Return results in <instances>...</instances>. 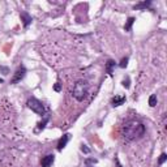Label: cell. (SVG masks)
Listing matches in <instances>:
<instances>
[{
	"label": "cell",
	"mask_w": 167,
	"mask_h": 167,
	"mask_svg": "<svg viewBox=\"0 0 167 167\" xmlns=\"http://www.w3.org/2000/svg\"><path fill=\"white\" fill-rule=\"evenodd\" d=\"M150 4H152V1H150V0H147V1H141V3H138V4H136L135 7V9H146L147 7H150Z\"/></svg>",
	"instance_id": "9c48e42d"
},
{
	"label": "cell",
	"mask_w": 167,
	"mask_h": 167,
	"mask_svg": "<svg viewBox=\"0 0 167 167\" xmlns=\"http://www.w3.org/2000/svg\"><path fill=\"white\" fill-rule=\"evenodd\" d=\"M69 138H71V135H69V133H67V135H64L63 137L59 140V142H58V150H59V152H62L64 147L67 146V144H68Z\"/></svg>",
	"instance_id": "5b68a950"
},
{
	"label": "cell",
	"mask_w": 167,
	"mask_h": 167,
	"mask_svg": "<svg viewBox=\"0 0 167 167\" xmlns=\"http://www.w3.org/2000/svg\"><path fill=\"white\" fill-rule=\"evenodd\" d=\"M97 162H98V159H95V158H86V159H85V165H86V166L95 165Z\"/></svg>",
	"instance_id": "4fadbf2b"
},
{
	"label": "cell",
	"mask_w": 167,
	"mask_h": 167,
	"mask_svg": "<svg viewBox=\"0 0 167 167\" xmlns=\"http://www.w3.org/2000/svg\"><path fill=\"white\" fill-rule=\"evenodd\" d=\"M55 161V155L54 154H48L42 159V167H51L52 163Z\"/></svg>",
	"instance_id": "8992f818"
},
{
	"label": "cell",
	"mask_w": 167,
	"mask_h": 167,
	"mask_svg": "<svg viewBox=\"0 0 167 167\" xmlns=\"http://www.w3.org/2000/svg\"><path fill=\"white\" fill-rule=\"evenodd\" d=\"M54 90L55 91H62V85H60V82H56L54 85Z\"/></svg>",
	"instance_id": "ac0fdd59"
},
{
	"label": "cell",
	"mask_w": 167,
	"mask_h": 167,
	"mask_svg": "<svg viewBox=\"0 0 167 167\" xmlns=\"http://www.w3.org/2000/svg\"><path fill=\"white\" fill-rule=\"evenodd\" d=\"M25 74H26V68H25L24 65L18 67L17 71H16L15 74H13L12 80H11V84H17V82H20L21 80L25 77Z\"/></svg>",
	"instance_id": "277c9868"
},
{
	"label": "cell",
	"mask_w": 167,
	"mask_h": 167,
	"mask_svg": "<svg viewBox=\"0 0 167 167\" xmlns=\"http://www.w3.org/2000/svg\"><path fill=\"white\" fill-rule=\"evenodd\" d=\"M128 58H123V59H121V62H120V64H119V67H120V68H125V67L128 65Z\"/></svg>",
	"instance_id": "e0dca14e"
},
{
	"label": "cell",
	"mask_w": 167,
	"mask_h": 167,
	"mask_svg": "<svg viewBox=\"0 0 167 167\" xmlns=\"http://www.w3.org/2000/svg\"><path fill=\"white\" fill-rule=\"evenodd\" d=\"M145 135V125L138 120H128L123 125V136L125 140L133 141Z\"/></svg>",
	"instance_id": "6da1fadb"
},
{
	"label": "cell",
	"mask_w": 167,
	"mask_h": 167,
	"mask_svg": "<svg viewBox=\"0 0 167 167\" xmlns=\"http://www.w3.org/2000/svg\"><path fill=\"white\" fill-rule=\"evenodd\" d=\"M0 71L3 72V74H8V73H9V69H8L7 67H0Z\"/></svg>",
	"instance_id": "ffe728a7"
},
{
	"label": "cell",
	"mask_w": 167,
	"mask_h": 167,
	"mask_svg": "<svg viewBox=\"0 0 167 167\" xmlns=\"http://www.w3.org/2000/svg\"><path fill=\"white\" fill-rule=\"evenodd\" d=\"M20 17H21V21H22V24H24V26L25 27H27L30 24H32V16L29 15L27 12H21V15H20Z\"/></svg>",
	"instance_id": "52a82bcc"
},
{
	"label": "cell",
	"mask_w": 167,
	"mask_h": 167,
	"mask_svg": "<svg viewBox=\"0 0 167 167\" xmlns=\"http://www.w3.org/2000/svg\"><path fill=\"white\" fill-rule=\"evenodd\" d=\"M166 159H167V155L165 154V153H162L161 157H159V159H158V165H163V163L166 162Z\"/></svg>",
	"instance_id": "9a60e30c"
},
{
	"label": "cell",
	"mask_w": 167,
	"mask_h": 167,
	"mask_svg": "<svg viewBox=\"0 0 167 167\" xmlns=\"http://www.w3.org/2000/svg\"><path fill=\"white\" fill-rule=\"evenodd\" d=\"M121 85H123V88H125V89H129V86H131V80H129V77H125L123 81H121Z\"/></svg>",
	"instance_id": "5bb4252c"
},
{
	"label": "cell",
	"mask_w": 167,
	"mask_h": 167,
	"mask_svg": "<svg viewBox=\"0 0 167 167\" xmlns=\"http://www.w3.org/2000/svg\"><path fill=\"white\" fill-rule=\"evenodd\" d=\"M89 93V84L85 80H79L73 86V90H72V95L76 101L82 102L86 98Z\"/></svg>",
	"instance_id": "7a4b0ae2"
},
{
	"label": "cell",
	"mask_w": 167,
	"mask_h": 167,
	"mask_svg": "<svg viewBox=\"0 0 167 167\" xmlns=\"http://www.w3.org/2000/svg\"><path fill=\"white\" fill-rule=\"evenodd\" d=\"M125 102V97L124 95H115L112 99H111V105L114 107H118V106H121Z\"/></svg>",
	"instance_id": "ba28073f"
},
{
	"label": "cell",
	"mask_w": 167,
	"mask_h": 167,
	"mask_svg": "<svg viewBox=\"0 0 167 167\" xmlns=\"http://www.w3.org/2000/svg\"><path fill=\"white\" fill-rule=\"evenodd\" d=\"M26 105H27V107L33 111V112L38 114V115H41V116H43L44 112H46V111H44L43 103H42L39 99H37V98H29V99H27Z\"/></svg>",
	"instance_id": "3957f363"
},
{
	"label": "cell",
	"mask_w": 167,
	"mask_h": 167,
	"mask_svg": "<svg viewBox=\"0 0 167 167\" xmlns=\"http://www.w3.org/2000/svg\"><path fill=\"white\" fill-rule=\"evenodd\" d=\"M47 121H48V116H46L43 121H41V123H38V129H43V128L46 127V123H47Z\"/></svg>",
	"instance_id": "2e32d148"
},
{
	"label": "cell",
	"mask_w": 167,
	"mask_h": 167,
	"mask_svg": "<svg viewBox=\"0 0 167 167\" xmlns=\"http://www.w3.org/2000/svg\"><path fill=\"white\" fill-rule=\"evenodd\" d=\"M114 67H115V62H114V60H108L107 64H106V72L111 74V73H112Z\"/></svg>",
	"instance_id": "8fae6325"
},
{
	"label": "cell",
	"mask_w": 167,
	"mask_h": 167,
	"mask_svg": "<svg viewBox=\"0 0 167 167\" xmlns=\"http://www.w3.org/2000/svg\"><path fill=\"white\" fill-rule=\"evenodd\" d=\"M3 82H4V80H3V79H0V84H3Z\"/></svg>",
	"instance_id": "44dd1931"
},
{
	"label": "cell",
	"mask_w": 167,
	"mask_h": 167,
	"mask_svg": "<svg viewBox=\"0 0 167 167\" xmlns=\"http://www.w3.org/2000/svg\"><path fill=\"white\" fill-rule=\"evenodd\" d=\"M155 105H157V95H155V94H152V95L149 97V106L150 107H154Z\"/></svg>",
	"instance_id": "7c38bea8"
},
{
	"label": "cell",
	"mask_w": 167,
	"mask_h": 167,
	"mask_svg": "<svg viewBox=\"0 0 167 167\" xmlns=\"http://www.w3.org/2000/svg\"><path fill=\"white\" fill-rule=\"evenodd\" d=\"M81 152H84L85 154H89V153H90V149H89V147L86 146V145H82V146H81Z\"/></svg>",
	"instance_id": "d6986e66"
},
{
	"label": "cell",
	"mask_w": 167,
	"mask_h": 167,
	"mask_svg": "<svg viewBox=\"0 0 167 167\" xmlns=\"http://www.w3.org/2000/svg\"><path fill=\"white\" fill-rule=\"evenodd\" d=\"M135 21H136L135 17H129V18H128L127 24L124 25V30H125V32H131V29H132V25L135 24Z\"/></svg>",
	"instance_id": "30bf717a"
}]
</instances>
